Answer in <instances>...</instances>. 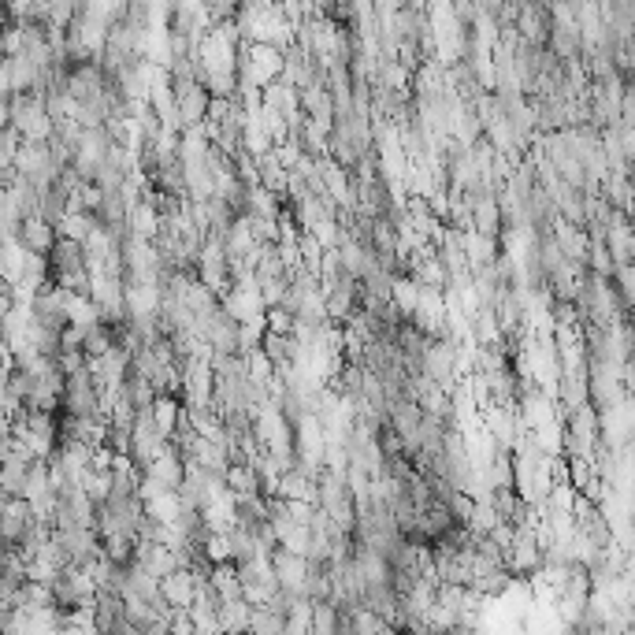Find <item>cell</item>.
Wrapping results in <instances>:
<instances>
[{
  "label": "cell",
  "mask_w": 635,
  "mask_h": 635,
  "mask_svg": "<svg viewBox=\"0 0 635 635\" xmlns=\"http://www.w3.org/2000/svg\"><path fill=\"white\" fill-rule=\"evenodd\" d=\"M272 569H275V576H279V587H283L286 595H305V584H309V572H312L309 554H298V550L275 546Z\"/></svg>",
  "instance_id": "obj_2"
},
{
  "label": "cell",
  "mask_w": 635,
  "mask_h": 635,
  "mask_svg": "<svg viewBox=\"0 0 635 635\" xmlns=\"http://www.w3.org/2000/svg\"><path fill=\"white\" fill-rule=\"evenodd\" d=\"M286 71V52L279 49V45H272V41H257V45H249L246 52V75L249 82H257V86H272V82H279Z\"/></svg>",
  "instance_id": "obj_1"
},
{
  "label": "cell",
  "mask_w": 635,
  "mask_h": 635,
  "mask_svg": "<svg viewBox=\"0 0 635 635\" xmlns=\"http://www.w3.org/2000/svg\"><path fill=\"white\" fill-rule=\"evenodd\" d=\"M19 242H23L30 253L49 257L52 246L60 242V227H56V223H49L45 216H30V220H23V227H19Z\"/></svg>",
  "instance_id": "obj_4"
},
{
  "label": "cell",
  "mask_w": 635,
  "mask_h": 635,
  "mask_svg": "<svg viewBox=\"0 0 635 635\" xmlns=\"http://www.w3.org/2000/svg\"><path fill=\"white\" fill-rule=\"evenodd\" d=\"M208 12L216 15V19H227L231 12H238V0H205Z\"/></svg>",
  "instance_id": "obj_7"
},
{
  "label": "cell",
  "mask_w": 635,
  "mask_h": 635,
  "mask_svg": "<svg viewBox=\"0 0 635 635\" xmlns=\"http://www.w3.org/2000/svg\"><path fill=\"white\" fill-rule=\"evenodd\" d=\"M101 227V212H86V208H71L64 220H60V234L64 238H75V242H90V234Z\"/></svg>",
  "instance_id": "obj_5"
},
{
  "label": "cell",
  "mask_w": 635,
  "mask_h": 635,
  "mask_svg": "<svg viewBox=\"0 0 635 635\" xmlns=\"http://www.w3.org/2000/svg\"><path fill=\"white\" fill-rule=\"evenodd\" d=\"M201 580H205V572L190 569V565H182V569L168 572V576H160V591H164V602H168V606H175V610H190V606L197 602Z\"/></svg>",
  "instance_id": "obj_3"
},
{
  "label": "cell",
  "mask_w": 635,
  "mask_h": 635,
  "mask_svg": "<svg viewBox=\"0 0 635 635\" xmlns=\"http://www.w3.org/2000/svg\"><path fill=\"white\" fill-rule=\"evenodd\" d=\"M617 298H621L628 309H635V260L617 264Z\"/></svg>",
  "instance_id": "obj_6"
}]
</instances>
